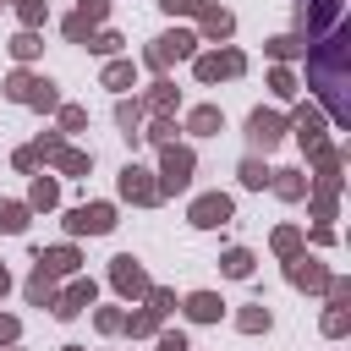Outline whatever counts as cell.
I'll return each mask as SVG.
<instances>
[{
  "mask_svg": "<svg viewBox=\"0 0 351 351\" xmlns=\"http://www.w3.org/2000/svg\"><path fill=\"white\" fill-rule=\"evenodd\" d=\"M346 49H351V27L346 22H335V38L329 44H318L313 55H307V77H313V88L324 93V104H329V115L340 121V126H351V99H346Z\"/></svg>",
  "mask_w": 351,
  "mask_h": 351,
  "instance_id": "1",
  "label": "cell"
},
{
  "mask_svg": "<svg viewBox=\"0 0 351 351\" xmlns=\"http://www.w3.org/2000/svg\"><path fill=\"white\" fill-rule=\"evenodd\" d=\"M5 93H11L16 104H33V110H60V99H55V82H49V77H33V71H11Z\"/></svg>",
  "mask_w": 351,
  "mask_h": 351,
  "instance_id": "2",
  "label": "cell"
},
{
  "mask_svg": "<svg viewBox=\"0 0 351 351\" xmlns=\"http://www.w3.org/2000/svg\"><path fill=\"white\" fill-rule=\"evenodd\" d=\"M110 225H115V208L110 203H82V208L66 214V230L71 236H104Z\"/></svg>",
  "mask_w": 351,
  "mask_h": 351,
  "instance_id": "3",
  "label": "cell"
},
{
  "mask_svg": "<svg viewBox=\"0 0 351 351\" xmlns=\"http://www.w3.org/2000/svg\"><path fill=\"white\" fill-rule=\"evenodd\" d=\"M296 22L307 38H318L329 22H340V0H296Z\"/></svg>",
  "mask_w": 351,
  "mask_h": 351,
  "instance_id": "4",
  "label": "cell"
},
{
  "mask_svg": "<svg viewBox=\"0 0 351 351\" xmlns=\"http://www.w3.org/2000/svg\"><path fill=\"white\" fill-rule=\"evenodd\" d=\"M192 181V154L186 148H165V159H159V192H181Z\"/></svg>",
  "mask_w": 351,
  "mask_h": 351,
  "instance_id": "5",
  "label": "cell"
},
{
  "mask_svg": "<svg viewBox=\"0 0 351 351\" xmlns=\"http://www.w3.org/2000/svg\"><path fill=\"white\" fill-rule=\"evenodd\" d=\"M192 33L186 27H176V33H159L154 38V49H148V66H170V60H181V55H192Z\"/></svg>",
  "mask_w": 351,
  "mask_h": 351,
  "instance_id": "6",
  "label": "cell"
},
{
  "mask_svg": "<svg viewBox=\"0 0 351 351\" xmlns=\"http://www.w3.org/2000/svg\"><path fill=\"white\" fill-rule=\"evenodd\" d=\"M241 71H247L241 49H225V55H197V77H203V82H219V77H241Z\"/></svg>",
  "mask_w": 351,
  "mask_h": 351,
  "instance_id": "7",
  "label": "cell"
},
{
  "mask_svg": "<svg viewBox=\"0 0 351 351\" xmlns=\"http://www.w3.org/2000/svg\"><path fill=\"white\" fill-rule=\"evenodd\" d=\"M192 225H197V230L230 225V197H225V192H208V197H197V203H192Z\"/></svg>",
  "mask_w": 351,
  "mask_h": 351,
  "instance_id": "8",
  "label": "cell"
},
{
  "mask_svg": "<svg viewBox=\"0 0 351 351\" xmlns=\"http://www.w3.org/2000/svg\"><path fill=\"white\" fill-rule=\"evenodd\" d=\"M110 280H115V291H121V296H148V291H154L137 258H115V269H110Z\"/></svg>",
  "mask_w": 351,
  "mask_h": 351,
  "instance_id": "9",
  "label": "cell"
},
{
  "mask_svg": "<svg viewBox=\"0 0 351 351\" xmlns=\"http://www.w3.org/2000/svg\"><path fill=\"white\" fill-rule=\"evenodd\" d=\"M247 137H252L258 148H274V143L285 137V115H274V110H252V121H247Z\"/></svg>",
  "mask_w": 351,
  "mask_h": 351,
  "instance_id": "10",
  "label": "cell"
},
{
  "mask_svg": "<svg viewBox=\"0 0 351 351\" xmlns=\"http://www.w3.org/2000/svg\"><path fill=\"white\" fill-rule=\"evenodd\" d=\"M121 197H132V203H159V186L148 181V170L126 165V170H121Z\"/></svg>",
  "mask_w": 351,
  "mask_h": 351,
  "instance_id": "11",
  "label": "cell"
},
{
  "mask_svg": "<svg viewBox=\"0 0 351 351\" xmlns=\"http://www.w3.org/2000/svg\"><path fill=\"white\" fill-rule=\"evenodd\" d=\"M88 302H93V280H77L71 291H60V296H55V318H77Z\"/></svg>",
  "mask_w": 351,
  "mask_h": 351,
  "instance_id": "12",
  "label": "cell"
},
{
  "mask_svg": "<svg viewBox=\"0 0 351 351\" xmlns=\"http://www.w3.org/2000/svg\"><path fill=\"white\" fill-rule=\"evenodd\" d=\"M291 285H307V291H324V285H329V274H324V269H318L313 258H296V263H291Z\"/></svg>",
  "mask_w": 351,
  "mask_h": 351,
  "instance_id": "13",
  "label": "cell"
},
{
  "mask_svg": "<svg viewBox=\"0 0 351 351\" xmlns=\"http://www.w3.org/2000/svg\"><path fill=\"white\" fill-rule=\"evenodd\" d=\"M219 307H225V302H219L214 291H192V296H186V313H192L197 324H214V318H219Z\"/></svg>",
  "mask_w": 351,
  "mask_h": 351,
  "instance_id": "14",
  "label": "cell"
},
{
  "mask_svg": "<svg viewBox=\"0 0 351 351\" xmlns=\"http://www.w3.org/2000/svg\"><path fill=\"white\" fill-rule=\"evenodd\" d=\"M38 269H44L49 280H55V274H71V269H77V252H71V247H55V252H38Z\"/></svg>",
  "mask_w": 351,
  "mask_h": 351,
  "instance_id": "15",
  "label": "cell"
},
{
  "mask_svg": "<svg viewBox=\"0 0 351 351\" xmlns=\"http://www.w3.org/2000/svg\"><path fill=\"white\" fill-rule=\"evenodd\" d=\"M219 269H225L230 280H247V274H252V252H247V247H230V252L219 258Z\"/></svg>",
  "mask_w": 351,
  "mask_h": 351,
  "instance_id": "16",
  "label": "cell"
},
{
  "mask_svg": "<svg viewBox=\"0 0 351 351\" xmlns=\"http://www.w3.org/2000/svg\"><path fill=\"white\" fill-rule=\"evenodd\" d=\"M27 302H38V307H55V280H49L44 269H33V280H27Z\"/></svg>",
  "mask_w": 351,
  "mask_h": 351,
  "instance_id": "17",
  "label": "cell"
},
{
  "mask_svg": "<svg viewBox=\"0 0 351 351\" xmlns=\"http://www.w3.org/2000/svg\"><path fill=\"white\" fill-rule=\"evenodd\" d=\"M186 126H192L197 137H208V132H219V126H225V115H219L214 104H203V110H192V121H186Z\"/></svg>",
  "mask_w": 351,
  "mask_h": 351,
  "instance_id": "18",
  "label": "cell"
},
{
  "mask_svg": "<svg viewBox=\"0 0 351 351\" xmlns=\"http://www.w3.org/2000/svg\"><path fill=\"white\" fill-rule=\"evenodd\" d=\"M274 176H280V181H274V192H280V197H291V203H296V197H307L302 170H274Z\"/></svg>",
  "mask_w": 351,
  "mask_h": 351,
  "instance_id": "19",
  "label": "cell"
},
{
  "mask_svg": "<svg viewBox=\"0 0 351 351\" xmlns=\"http://www.w3.org/2000/svg\"><path fill=\"white\" fill-rule=\"evenodd\" d=\"M296 137H302L313 154L324 148V137H318V115H313V110H302V115H296Z\"/></svg>",
  "mask_w": 351,
  "mask_h": 351,
  "instance_id": "20",
  "label": "cell"
},
{
  "mask_svg": "<svg viewBox=\"0 0 351 351\" xmlns=\"http://www.w3.org/2000/svg\"><path fill=\"white\" fill-rule=\"evenodd\" d=\"M55 165H60L66 176H88V165H93V154H77V148H60V154H55Z\"/></svg>",
  "mask_w": 351,
  "mask_h": 351,
  "instance_id": "21",
  "label": "cell"
},
{
  "mask_svg": "<svg viewBox=\"0 0 351 351\" xmlns=\"http://www.w3.org/2000/svg\"><path fill=\"white\" fill-rule=\"evenodd\" d=\"M230 27H236V22H230V11H214V5L203 11V33H208V38H225Z\"/></svg>",
  "mask_w": 351,
  "mask_h": 351,
  "instance_id": "22",
  "label": "cell"
},
{
  "mask_svg": "<svg viewBox=\"0 0 351 351\" xmlns=\"http://www.w3.org/2000/svg\"><path fill=\"white\" fill-rule=\"evenodd\" d=\"M22 225H27V208H22V203H0V230H5V236H16Z\"/></svg>",
  "mask_w": 351,
  "mask_h": 351,
  "instance_id": "23",
  "label": "cell"
},
{
  "mask_svg": "<svg viewBox=\"0 0 351 351\" xmlns=\"http://www.w3.org/2000/svg\"><path fill=\"white\" fill-rule=\"evenodd\" d=\"M104 88H132V60H110L104 66Z\"/></svg>",
  "mask_w": 351,
  "mask_h": 351,
  "instance_id": "24",
  "label": "cell"
},
{
  "mask_svg": "<svg viewBox=\"0 0 351 351\" xmlns=\"http://www.w3.org/2000/svg\"><path fill=\"white\" fill-rule=\"evenodd\" d=\"M115 121L126 126V137H143V132H137V126H143V104H137V99H132V104H121V110H115Z\"/></svg>",
  "mask_w": 351,
  "mask_h": 351,
  "instance_id": "25",
  "label": "cell"
},
{
  "mask_svg": "<svg viewBox=\"0 0 351 351\" xmlns=\"http://www.w3.org/2000/svg\"><path fill=\"white\" fill-rule=\"evenodd\" d=\"M11 55H16V60H33V55H38V33H33V27L16 33V38H11Z\"/></svg>",
  "mask_w": 351,
  "mask_h": 351,
  "instance_id": "26",
  "label": "cell"
},
{
  "mask_svg": "<svg viewBox=\"0 0 351 351\" xmlns=\"http://www.w3.org/2000/svg\"><path fill=\"white\" fill-rule=\"evenodd\" d=\"M66 38H71V44H88V38H93V22H88V16H66Z\"/></svg>",
  "mask_w": 351,
  "mask_h": 351,
  "instance_id": "27",
  "label": "cell"
},
{
  "mask_svg": "<svg viewBox=\"0 0 351 351\" xmlns=\"http://www.w3.org/2000/svg\"><path fill=\"white\" fill-rule=\"evenodd\" d=\"M269 181H274V176H269L258 159H247V165H241V186H269Z\"/></svg>",
  "mask_w": 351,
  "mask_h": 351,
  "instance_id": "28",
  "label": "cell"
},
{
  "mask_svg": "<svg viewBox=\"0 0 351 351\" xmlns=\"http://www.w3.org/2000/svg\"><path fill=\"white\" fill-rule=\"evenodd\" d=\"M33 208H55V181H49V176L33 181Z\"/></svg>",
  "mask_w": 351,
  "mask_h": 351,
  "instance_id": "29",
  "label": "cell"
},
{
  "mask_svg": "<svg viewBox=\"0 0 351 351\" xmlns=\"http://www.w3.org/2000/svg\"><path fill=\"white\" fill-rule=\"evenodd\" d=\"M236 324H241L247 335H258V329H269V307H247V313H241Z\"/></svg>",
  "mask_w": 351,
  "mask_h": 351,
  "instance_id": "30",
  "label": "cell"
},
{
  "mask_svg": "<svg viewBox=\"0 0 351 351\" xmlns=\"http://www.w3.org/2000/svg\"><path fill=\"white\" fill-rule=\"evenodd\" d=\"M88 49H99V55H115V49H121V33H110V27H104V33H93V38H88Z\"/></svg>",
  "mask_w": 351,
  "mask_h": 351,
  "instance_id": "31",
  "label": "cell"
},
{
  "mask_svg": "<svg viewBox=\"0 0 351 351\" xmlns=\"http://www.w3.org/2000/svg\"><path fill=\"white\" fill-rule=\"evenodd\" d=\"M269 49H274V55H280V60H291V55H302V49H307V44H302V38H296V33H285V38H274V44H269Z\"/></svg>",
  "mask_w": 351,
  "mask_h": 351,
  "instance_id": "32",
  "label": "cell"
},
{
  "mask_svg": "<svg viewBox=\"0 0 351 351\" xmlns=\"http://www.w3.org/2000/svg\"><path fill=\"white\" fill-rule=\"evenodd\" d=\"M269 88H274L280 99H291V93H296V77H291L285 66H274V77H269Z\"/></svg>",
  "mask_w": 351,
  "mask_h": 351,
  "instance_id": "33",
  "label": "cell"
},
{
  "mask_svg": "<svg viewBox=\"0 0 351 351\" xmlns=\"http://www.w3.org/2000/svg\"><path fill=\"white\" fill-rule=\"evenodd\" d=\"M159 5H165L170 16H176V11H181V16H192V11L203 16V11H208V0H159Z\"/></svg>",
  "mask_w": 351,
  "mask_h": 351,
  "instance_id": "34",
  "label": "cell"
},
{
  "mask_svg": "<svg viewBox=\"0 0 351 351\" xmlns=\"http://www.w3.org/2000/svg\"><path fill=\"white\" fill-rule=\"evenodd\" d=\"M148 104H154V110H170V104H176V88H170V82H154Z\"/></svg>",
  "mask_w": 351,
  "mask_h": 351,
  "instance_id": "35",
  "label": "cell"
},
{
  "mask_svg": "<svg viewBox=\"0 0 351 351\" xmlns=\"http://www.w3.org/2000/svg\"><path fill=\"white\" fill-rule=\"evenodd\" d=\"M296 241H302V236H296L291 225H285V230H274V252H285V258H291V252H296Z\"/></svg>",
  "mask_w": 351,
  "mask_h": 351,
  "instance_id": "36",
  "label": "cell"
},
{
  "mask_svg": "<svg viewBox=\"0 0 351 351\" xmlns=\"http://www.w3.org/2000/svg\"><path fill=\"white\" fill-rule=\"evenodd\" d=\"M154 324H159V313H154V307H148V313H137V318H126V329H132V335H148Z\"/></svg>",
  "mask_w": 351,
  "mask_h": 351,
  "instance_id": "37",
  "label": "cell"
},
{
  "mask_svg": "<svg viewBox=\"0 0 351 351\" xmlns=\"http://www.w3.org/2000/svg\"><path fill=\"white\" fill-rule=\"evenodd\" d=\"M104 5H110V0H77V16H88V22H99V16H104Z\"/></svg>",
  "mask_w": 351,
  "mask_h": 351,
  "instance_id": "38",
  "label": "cell"
},
{
  "mask_svg": "<svg viewBox=\"0 0 351 351\" xmlns=\"http://www.w3.org/2000/svg\"><path fill=\"white\" fill-rule=\"evenodd\" d=\"M60 126H66V132H82L88 115H82V110H60Z\"/></svg>",
  "mask_w": 351,
  "mask_h": 351,
  "instance_id": "39",
  "label": "cell"
},
{
  "mask_svg": "<svg viewBox=\"0 0 351 351\" xmlns=\"http://www.w3.org/2000/svg\"><path fill=\"white\" fill-rule=\"evenodd\" d=\"M324 329H329V335H346V307H335V313L324 318Z\"/></svg>",
  "mask_w": 351,
  "mask_h": 351,
  "instance_id": "40",
  "label": "cell"
},
{
  "mask_svg": "<svg viewBox=\"0 0 351 351\" xmlns=\"http://www.w3.org/2000/svg\"><path fill=\"white\" fill-rule=\"evenodd\" d=\"M159 351H186V340L181 335H159Z\"/></svg>",
  "mask_w": 351,
  "mask_h": 351,
  "instance_id": "41",
  "label": "cell"
},
{
  "mask_svg": "<svg viewBox=\"0 0 351 351\" xmlns=\"http://www.w3.org/2000/svg\"><path fill=\"white\" fill-rule=\"evenodd\" d=\"M0 340H16V318H0Z\"/></svg>",
  "mask_w": 351,
  "mask_h": 351,
  "instance_id": "42",
  "label": "cell"
},
{
  "mask_svg": "<svg viewBox=\"0 0 351 351\" xmlns=\"http://www.w3.org/2000/svg\"><path fill=\"white\" fill-rule=\"evenodd\" d=\"M5 285H11V274H5V269H0V296H5Z\"/></svg>",
  "mask_w": 351,
  "mask_h": 351,
  "instance_id": "43",
  "label": "cell"
},
{
  "mask_svg": "<svg viewBox=\"0 0 351 351\" xmlns=\"http://www.w3.org/2000/svg\"><path fill=\"white\" fill-rule=\"evenodd\" d=\"M66 351H77V346H66Z\"/></svg>",
  "mask_w": 351,
  "mask_h": 351,
  "instance_id": "44",
  "label": "cell"
}]
</instances>
